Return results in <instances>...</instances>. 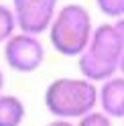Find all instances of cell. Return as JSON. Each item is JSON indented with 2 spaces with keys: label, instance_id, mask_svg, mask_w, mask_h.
<instances>
[{
  "label": "cell",
  "instance_id": "obj_3",
  "mask_svg": "<svg viewBox=\"0 0 124 126\" xmlns=\"http://www.w3.org/2000/svg\"><path fill=\"white\" fill-rule=\"evenodd\" d=\"M94 29L96 27L92 25L90 10L81 4L69 2L57 10L47 33H49L51 47L59 55H63V57H79L88 49Z\"/></svg>",
  "mask_w": 124,
  "mask_h": 126
},
{
  "label": "cell",
  "instance_id": "obj_12",
  "mask_svg": "<svg viewBox=\"0 0 124 126\" xmlns=\"http://www.w3.org/2000/svg\"><path fill=\"white\" fill-rule=\"evenodd\" d=\"M114 27H116V31H118L122 43H124V16H122V18H116V20H114Z\"/></svg>",
  "mask_w": 124,
  "mask_h": 126
},
{
  "label": "cell",
  "instance_id": "obj_14",
  "mask_svg": "<svg viewBox=\"0 0 124 126\" xmlns=\"http://www.w3.org/2000/svg\"><path fill=\"white\" fill-rule=\"evenodd\" d=\"M120 73L124 75V55H122V59H120Z\"/></svg>",
  "mask_w": 124,
  "mask_h": 126
},
{
  "label": "cell",
  "instance_id": "obj_7",
  "mask_svg": "<svg viewBox=\"0 0 124 126\" xmlns=\"http://www.w3.org/2000/svg\"><path fill=\"white\" fill-rule=\"evenodd\" d=\"M25 102L14 94H0V126H20L25 122Z\"/></svg>",
  "mask_w": 124,
  "mask_h": 126
},
{
  "label": "cell",
  "instance_id": "obj_10",
  "mask_svg": "<svg viewBox=\"0 0 124 126\" xmlns=\"http://www.w3.org/2000/svg\"><path fill=\"white\" fill-rule=\"evenodd\" d=\"M77 126H112V118L102 110H92L77 120Z\"/></svg>",
  "mask_w": 124,
  "mask_h": 126
},
{
  "label": "cell",
  "instance_id": "obj_13",
  "mask_svg": "<svg viewBox=\"0 0 124 126\" xmlns=\"http://www.w3.org/2000/svg\"><path fill=\"white\" fill-rule=\"evenodd\" d=\"M2 88H4V73H2V69H0V94H2Z\"/></svg>",
  "mask_w": 124,
  "mask_h": 126
},
{
  "label": "cell",
  "instance_id": "obj_8",
  "mask_svg": "<svg viewBox=\"0 0 124 126\" xmlns=\"http://www.w3.org/2000/svg\"><path fill=\"white\" fill-rule=\"evenodd\" d=\"M16 31H18V22H16L12 6L0 4V45H4Z\"/></svg>",
  "mask_w": 124,
  "mask_h": 126
},
{
  "label": "cell",
  "instance_id": "obj_4",
  "mask_svg": "<svg viewBox=\"0 0 124 126\" xmlns=\"http://www.w3.org/2000/svg\"><path fill=\"white\" fill-rule=\"evenodd\" d=\"M4 61L12 71L35 73L45 61V45L39 35L16 31L4 43Z\"/></svg>",
  "mask_w": 124,
  "mask_h": 126
},
{
  "label": "cell",
  "instance_id": "obj_2",
  "mask_svg": "<svg viewBox=\"0 0 124 126\" xmlns=\"http://www.w3.org/2000/svg\"><path fill=\"white\" fill-rule=\"evenodd\" d=\"M98 85L86 77H57L45 90V108L55 118L79 120L98 106Z\"/></svg>",
  "mask_w": 124,
  "mask_h": 126
},
{
  "label": "cell",
  "instance_id": "obj_15",
  "mask_svg": "<svg viewBox=\"0 0 124 126\" xmlns=\"http://www.w3.org/2000/svg\"><path fill=\"white\" fill-rule=\"evenodd\" d=\"M122 120H124V118H122Z\"/></svg>",
  "mask_w": 124,
  "mask_h": 126
},
{
  "label": "cell",
  "instance_id": "obj_9",
  "mask_svg": "<svg viewBox=\"0 0 124 126\" xmlns=\"http://www.w3.org/2000/svg\"><path fill=\"white\" fill-rule=\"evenodd\" d=\"M96 6L108 18H122L124 16V0H96Z\"/></svg>",
  "mask_w": 124,
  "mask_h": 126
},
{
  "label": "cell",
  "instance_id": "obj_11",
  "mask_svg": "<svg viewBox=\"0 0 124 126\" xmlns=\"http://www.w3.org/2000/svg\"><path fill=\"white\" fill-rule=\"evenodd\" d=\"M45 126H77V124H73V120H63V118H55V120H51L49 124H45Z\"/></svg>",
  "mask_w": 124,
  "mask_h": 126
},
{
  "label": "cell",
  "instance_id": "obj_6",
  "mask_svg": "<svg viewBox=\"0 0 124 126\" xmlns=\"http://www.w3.org/2000/svg\"><path fill=\"white\" fill-rule=\"evenodd\" d=\"M100 110L110 118H124V75H114L100 83L98 88Z\"/></svg>",
  "mask_w": 124,
  "mask_h": 126
},
{
  "label": "cell",
  "instance_id": "obj_1",
  "mask_svg": "<svg viewBox=\"0 0 124 126\" xmlns=\"http://www.w3.org/2000/svg\"><path fill=\"white\" fill-rule=\"evenodd\" d=\"M124 55V43L114 22H104L94 29L88 49L77 57L81 77L102 83L120 71V59Z\"/></svg>",
  "mask_w": 124,
  "mask_h": 126
},
{
  "label": "cell",
  "instance_id": "obj_5",
  "mask_svg": "<svg viewBox=\"0 0 124 126\" xmlns=\"http://www.w3.org/2000/svg\"><path fill=\"white\" fill-rule=\"evenodd\" d=\"M18 31L31 35L47 33L59 10V0H12Z\"/></svg>",
  "mask_w": 124,
  "mask_h": 126
}]
</instances>
